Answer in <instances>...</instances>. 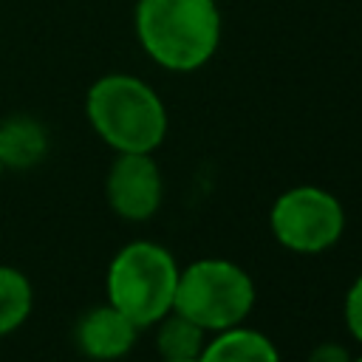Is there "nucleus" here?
<instances>
[{"mask_svg": "<svg viewBox=\"0 0 362 362\" xmlns=\"http://www.w3.org/2000/svg\"><path fill=\"white\" fill-rule=\"evenodd\" d=\"M133 23L144 54L175 74L206 65L221 42L215 0H139Z\"/></svg>", "mask_w": 362, "mask_h": 362, "instance_id": "1", "label": "nucleus"}, {"mask_svg": "<svg viewBox=\"0 0 362 362\" xmlns=\"http://www.w3.org/2000/svg\"><path fill=\"white\" fill-rule=\"evenodd\" d=\"M85 113L96 136L116 153H153L167 136L161 96L130 74L99 76L85 96Z\"/></svg>", "mask_w": 362, "mask_h": 362, "instance_id": "2", "label": "nucleus"}, {"mask_svg": "<svg viewBox=\"0 0 362 362\" xmlns=\"http://www.w3.org/2000/svg\"><path fill=\"white\" fill-rule=\"evenodd\" d=\"M178 272L175 257L161 243L133 240L107 266V303L136 328L156 325L173 311Z\"/></svg>", "mask_w": 362, "mask_h": 362, "instance_id": "3", "label": "nucleus"}, {"mask_svg": "<svg viewBox=\"0 0 362 362\" xmlns=\"http://www.w3.org/2000/svg\"><path fill=\"white\" fill-rule=\"evenodd\" d=\"M255 305L252 277L232 260L204 257L178 272L173 311L184 314L204 331L240 325Z\"/></svg>", "mask_w": 362, "mask_h": 362, "instance_id": "4", "label": "nucleus"}, {"mask_svg": "<svg viewBox=\"0 0 362 362\" xmlns=\"http://www.w3.org/2000/svg\"><path fill=\"white\" fill-rule=\"evenodd\" d=\"M269 223L286 249L297 255H320L342 238L345 209L331 192L303 184L286 189L272 204Z\"/></svg>", "mask_w": 362, "mask_h": 362, "instance_id": "5", "label": "nucleus"}, {"mask_svg": "<svg viewBox=\"0 0 362 362\" xmlns=\"http://www.w3.org/2000/svg\"><path fill=\"white\" fill-rule=\"evenodd\" d=\"M161 170L150 153H119L105 178L110 209L124 221H147L161 206Z\"/></svg>", "mask_w": 362, "mask_h": 362, "instance_id": "6", "label": "nucleus"}, {"mask_svg": "<svg viewBox=\"0 0 362 362\" xmlns=\"http://www.w3.org/2000/svg\"><path fill=\"white\" fill-rule=\"evenodd\" d=\"M136 334H139V328L110 303L85 311L82 320L76 322L79 351L90 359H99V362H110V359L124 356L136 345Z\"/></svg>", "mask_w": 362, "mask_h": 362, "instance_id": "7", "label": "nucleus"}, {"mask_svg": "<svg viewBox=\"0 0 362 362\" xmlns=\"http://www.w3.org/2000/svg\"><path fill=\"white\" fill-rule=\"evenodd\" d=\"M48 156V130L40 119L14 113L0 122L3 170H31Z\"/></svg>", "mask_w": 362, "mask_h": 362, "instance_id": "8", "label": "nucleus"}, {"mask_svg": "<svg viewBox=\"0 0 362 362\" xmlns=\"http://www.w3.org/2000/svg\"><path fill=\"white\" fill-rule=\"evenodd\" d=\"M198 362H280V354L266 334L232 325L204 345Z\"/></svg>", "mask_w": 362, "mask_h": 362, "instance_id": "9", "label": "nucleus"}, {"mask_svg": "<svg viewBox=\"0 0 362 362\" xmlns=\"http://www.w3.org/2000/svg\"><path fill=\"white\" fill-rule=\"evenodd\" d=\"M34 305V288L31 280L14 269L0 263V337L17 331Z\"/></svg>", "mask_w": 362, "mask_h": 362, "instance_id": "10", "label": "nucleus"}, {"mask_svg": "<svg viewBox=\"0 0 362 362\" xmlns=\"http://www.w3.org/2000/svg\"><path fill=\"white\" fill-rule=\"evenodd\" d=\"M204 328L195 325L192 320H187L178 311H170L158 320V337H156V348L164 359L170 356H198L204 351Z\"/></svg>", "mask_w": 362, "mask_h": 362, "instance_id": "11", "label": "nucleus"}, {"mask_svg": "<svg viewBox=\"0 0 362 362\" xmlns=\"http://www.w3.org/2000/svg\"><path fill=\"white\" fill-rule=\"evenodd\" d=\"M345 325H348L351 337L362 342V274L351 283V288L345 294Z\"/></svg>", "mask_w": 362, "mask_h": 362, "instance_id": "12", "label": "nucleus"}, {"mask_svg": "<svg viewBox=\"0 0 362 362\" xmlns=\"http://www.w3.org/2000/svg\"><path fill=\"white\" fill-rule=\"evenodd\" d=\"M308 362H354V356L337 342H322L308 354Z\"/></svg>", "mask_w": 362, "mask_h": 362, "instance_id": "13", "label": "nucleus"}, {"mask_svg": "<svg viewBox=\"0 0 362 362\" xmlns=\"http://www.w3.org/2000/svg\"><path fill=\"white\" fill-rule=\"evenodd\" d=\"M164 362H198V356H170Z\"/></svg>", "mask_w": 362, "mask_h": 362, "instance_id": "14", "label": "nucleus"}, {"mask_svg": "<svg viewBox=\"0 0 362 362\" xmlns=\"http://www.w3.org/2000/svg\"><path fill=\"white\" fill-rule=\"evenodd\" d=\"M354 362H362V356H356V359H354Z\"/></svg>", "mask_w": 362, "mask_h": 362, "instance_id": "15", "label": "nucleus"}, {"mask_svg": "<svg viewBox=\"0 0 362 362\" xmlns=\"http://www.w3.org/2000/svg\"><path fill=\"white\" fill-rule=\"evenodd\" d=\"M0 175H3V164H0Z\"/></svg>", "mask_w": 362, "mask_h": 362, "instance_id": "16", "label": "nucleus"}]
</instances>
